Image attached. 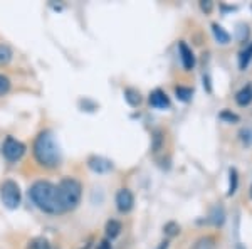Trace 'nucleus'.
<instances>
[{
	"mask_svg": "<svg viewBox=\"0 0 252 249\" xmlns=\"http://www.w3.org/2000/svg\"><path fill=\"white\" fill-rule=\"evenodd\" d=\"M29 197L39 211L46 212V214H63L58 185L54 183L47 180L34 182L29 189Z\"/></svg>",
	"mask_w": 252,
	"mask_h": 249,
	"instance_id": "1",
	"label": "nucleus"
},
{
	"mask_svg": "<svg viewBox=\"0 0 252 249\" xmlns=\"http://www.w3.org/2000/svg\"><path fill=\"white\" fill-rule=\"evenodd\" d=\"M32 152H34L35 162L39 163L44 169H56L61 163V153L59 146L56 145V140L52 137L51 132H40L34 140V146H32Z\"/></svg>",
	"mask_w": 252,
	"mask_h": 249,
	"instance_id": "2",
	"label": "nucleus"
},
{
	"mask_svg": "<svg viewBox=\"0 0 252 249\" xmlns=\"http://www.w3.org/2000/svg\"><path fill=\"white\" fill-rule=\"evenodd\" d=\"M58 194L63 212L74 211L81 202V195H83V185L78 178L66 177L58 183Z\"/></svg>",
	"mask_w": 252,
	"mask_h": 249,
	"instance_id": "3",
	"label": "nucleus"
},
{
	"mask_svg": "<svg viewBox=\"0 0 252 249\" xmlns=\"http://www.w3.org/2000/svg\"><path fill=\"white\" fill-rule=\"evenodd\" d=\"M0 197L7 209H17L20 206V187L14 180H3L0 185Z\"/></svg>",
	"mask_w": 252,
	"mask_h": 249,
	"instance_id": "4",
	"label": "nucleus"
},
{
	"mask_svg": "<svg viewBox=\"0 0 252 249\" xmlns=\"http://www.w3.org/2000/svg\"><path fill=\"white\" fill-rule=\"evenodd\" d=\"M26 153V145L22 142L15 140L14 137H7L5 142L2 145V155L7 158L9 162H17L24 157Z\"/></svg>",
	"mask_w": 252,
	"mask_h": 249,
	"instance_id": "5",
	"label": "nucleus"
},
{
	"mask_svg": "<svg viewBox=\"0 0 252 249\" xmlns=\"http://www.w3.org/2000/svg\"><path fill=\"white\" fill-rule=\"evenodd\" d=\"M135 206V197L129 189H120L116 194V207L120 212H129Z\"/></svg>",
	"mask_w": 252,
	"mask_h": 249,
	"instance_id": "6",
	"label": "nucleus"
},
{
	"mask_svg": "<svg viewBox=\"0 0 252 249\" xmlns=\"http://www.w3.org/2000/svg\"><path fill=\"white\" fill-rule=\"evenodd\" d=\"M88 167L96 174H106L113 169V163L103 157H91L88 160Z\"/></svg>",
	"mask_w": 252,
	"mask_h": 249,
	"instance_id": "7",
	"label": "nucleus"
},
{
	"mask_svg": "<svg viewBox=\"0 0 252 249\" xmlns=\"http://www.w3.org/2000/svg\"><path fill=\"white\" fill-rule=\"evenodd\" d=\"M150 105L157 109H166V108H170V100L165 91L155 89V91L150 93Z\"/></svg>",
	"mask_w": 252,
	"mask_h": 249,
	"instance_id": "8",
	"label": "nucleus"
},
{
	"mask_svg": "<svg viewBox=\"0 0 252 249\" xmlns=\"http://www.w3.org/2000/svg\"><path fill=\"white\" fill-rule=\"evenodd\" d=\"M178 51H180V59H182V64L187 71H192L195 68V56L192 52V49L187 46L185 42H180L178 44Z\"/></svg>",
	"mask_w": 252,
	"mask_h": 249,
	"instance_id": "9",
	"label": "nucleus"
},
{
	"mask_svg": "<svg viewBox=\"0 0 252 249\" xmlns=\"http://www.w3.org/2000/svg\"><path fill=\"white\" fill-rule=\"evenodd\" d=\"M210 222L214 226H222L225 222V209H223V206L217 204V206L212 207V211H210Z\"/></svg>",
	"mask_w": 252,
	"mask_h": 249,
	"instance_id": "10",
	"label": "nucleus"
},
{
	"mask_svg": "<svg viewBox=\"0 0 252 249\" xmlns=\"http://www.w3.org/2000/svg\"><path fill=\"white\" fill-rule=\"evenodd\" d=\"M235 101H237L239 106H247L252 103V86L251 84L244 86L241 91L235 95Z\"/></svg>",
	"mask_w": 252,
	"mask_h": 249,
	"instance_id": "11",
	"label": "nucleus"
},
{
	"mask_svg": "<svg viewBox=\"0 0 252 249\" xmlns=\"http://www.w3.org/2000/svg\"><path fill=\"white\" fill-rule=\"evenodd\" d=\"M212 32H214V37L217 39L219 44H229L230 42V34L223 29L222 26H219V24H212Z\"/></svg>",
	"mask_w": 252,
	"mask_h": 249,
	"instance_id": "12",
	"label": "nucleus"
},
{
	"mask_svg": "<svg viewBox=\"0 0 252 249\" xmlns=\"http://www.w3.org/2000/svg\"><path fill=\"white\" fill-rule=\"evenodd\" d=\"M104 231H106V236H108V238L115 239L116 236H120V232H121V222H120V220H116V219L108 220V222H106V227H104Z\"/></svg>",
	"mask_w": 252,
	"mask_h": 249,
	"instance_id": "13",
	"label": "nucleus"
},
{
	"mask_svg": "<svg viewBox=\"0 0 252 249\" xmlns=\"http://www.w3.org/2000/svg\"><path fill=\"white\" fill-rule=\"evenodd\" d=\"M26 249H54L46 238H34L27 243Z\"/></svg>",
	"mask_w": 252,
	"mask_h": 249,
	"instance_id": "14",
	"label": "nucleus"
},
{
	"mask_svg": "<svg viewBox=\"0 0 252 249\" xmlns=\"http://www.w3.org/2000/svg\"><path fill=\"white\" fill-rule=\"evenodd\" d=\"M251 61H252V42H251V46L244 49L241 52V56H239V68H241L242 71H246Z\"/></svg>",
	"mask_w": 252,
	"mask_h": 249,
	"instance_id": "15",
	"label": "nucleus"
},
{
	"mask_svg": "<svg viewBox=\"0 0 252 249\" xmlns=\"http://www.w3.org/2000/svg\"><path fill=\"white\" fill-rule=\"evenodd\" d=\"M175 95H177V98H178L180 101H184V103H187V101L192 100L193 89H192V88H187V86H177V88H175Z\"/></svg>",
	"mask_w": 252,
	"mask_h": 249,
	"instance_id": "16",
	"label": "nucleus"
},
{
	"mask_svg": "<svg viewBox=\"0 0 252 249\" xmlns=\"http://www.w3.org/2000/svg\"><path fill=\"white\" fill-rule=\"evenodd\" d=\"M193 249H215V239L212 236H204L193 244Z\"/></svg>",
	"mask_w": 252,
	"mask_h": 249,
	"instance_id": "17",
	"label": "nucleus"
},
{
	"mask_svg": "<svg viewBox=\"0 0 252 249\" xmlns=\"http://www.w3.org/2000/svg\"><path fill=\"white\" fill-rule=\"evenodd\" d=\"M239 185V174L235 169L229 170V190H227V195H234L235 190H237Z\"/></svg>",
	"mask_w": 252,
	"mask_h": 249,
	"instance_id": "18",
	"label": "nucleus"
},
{
	"mask_svg": "<svg viewBox=\"0 0 252 249\" xmlns=\"http://www.w3.org/2000/svg\"><path fill=\"white\" fill-rule=\"evenodd\" d=\"M125 100L128 101L131 106H138L141 103V96H140V93L136 91V89H131V88H128V89H125Z\"/></svg>",
	"mask_w": 252,
	"mask_h": 249,
	"instance_id": "19",
	"label": "nucleus"
},
{
	"mask_svg": "<svg viewBox=\"0 0 252 249\" xmlns=\"http://www.w3.org/2000/svg\"><path fill=\"white\" fill-rule=\"evenodd\" d=\"M12 61V49L7 44H0V66H5Z\"/></svg>",
	"mask_w": 252,
	"mask_h": 249,
	"instance_id": "20",
	"label": "nucleus"
},
{
	"mask_svg": "<svg viewBox=\"0 0 252 249\" xmlns=\"http://www.w3.org/2000/svg\"><path fill=\"white\" fill-rule=\"evenodd\" d=\"M9 89H10V79L7 76L0 74V96L7 95V93H9Z\"/></svg>",
	"mask_w": 252,
	"mask_h": 249,
	"instance_id": "21",
	"label": "nucleus"
},
{
	"mask_svg": "<svg viewBox=\"0 0 252 249\" xmlns=\"http://www.w3.org/2000/svg\"><path fill=\"white\" fill-rule=\"evenodd\" d=\"M163 231H165V234L166 236H177L178 234V231H180V227H178V224L177 222H168V224H165V227H163Z\"/></svg>",
	"mask_w": 252,
	"mask_h": 249,
	"instance_id": "22",
	"label": "nucleus"
},
{
	"mask_svg": "<svg viewBox=\"0 0 252 249\" xmlns=\"http://www.w3.org/2000/svg\"><path fill=\"white\" fill-rule=\"evenodd\" d=\"M220 118H222V120H227L229 123H237V121H239V116L234 115V113H230V111H222Z\"/></svg>",
	"mask_w": 252,
	"mask_h": 249,
	"instance_id": "23",
	"label": "nucleus"
},
{
	"mask_svg": "<svg viewBox=\"0 0 252 249\" xmlns=\"http://www.w3.org/2000/svg\"><path fill=\"white\" fill-rule=\"evenodd\" d=\"M161 142H163L161 132H155V137H153V152H158V150H160Z\"/></svg>",
	"mask_w": 252,
	"mask_h": 249,
	"instance_id": "24",
	"label": "nucleus"
},
{
	"mask_svg": "<svg viewBox=\"0 0 252 249\" xmlns=\"http://www.w3.org/2000/svg\"><path fill=\"white\" fill-rule=\"evenodd\" d=\"M247 36H249V27L241 24V26H239V40L244 42V40L247 39Z\"/></svg>",
	"mask_w": 252,
	"mask_h": 249,
	"instance_id": "25",
	"label": "nucleus"
},
{
	"mask_svg": "<svg viewBox=\"0 0 252 249\" xmlns=\"http://www.w3.org/2000/svg\"><path fill=\"white\" fill-rule=\"evenodd\" d=\"M212 7H214V2H210V0H204V2H200V9L204 12H207V14L212 12Z\"/></svg>",
	"mask_w": 252,
	"mask_h": 249,
	"instance_id": "26",
	"label": "nucleus"
},
{
	"mask_svg": "<svg viewBox=\"0 0 252 249\" xmlns=\"http://www.w3.org/2000/svg\"><path fill=\"white\" fill-rule=\"evenodd\" d=\"M96 249H113V248H111V244H109V241H101Z\"/></svg>",
	"mask_w": 252,
	"mask_h": 249,
	"instance_id": "27",
	"label": "nucleus"
},
{
	"mask_svg": "<svg viewBox=\"0 0 252 249\" xmlns=\"http://www.w3.org/2000/svg\"><path fill=\"white\" fill-rule=\"evenodd\" d=\"M241 135H242V142H244V143H249V140H251V137H249V130H242Z\"/></svg>",
	"mask_w": 252,
	"mask_h": 249,
	"instance_id": "28",
	"label": "nucleus"
},
{
	"mask_svg": "<svg viewBox=\"0 0 252 249\" xmlns=\"http://www.w3.org/2000/svg\"><path fill=\"white\" fill-rule=\"evenodd\" d=\"M158 249H168V241H163V243H161V246Z\"/></svg>",
	"mask_w": 252,
	"mask_h": 249,
	"instance_id": "29",
	"label": "nucleus"
},
{
	"mask_svg": "<svg viewBox=\"0 0 252 249\" xmlns=\"http://www.w3.org/2000/svg\"><path fill=\"white\" fill-rule=\"evenodd\" d=\"M235 249H246V246H244V244H237V248Z\"/></svg>",
	"mask_w": 252,
	"mask_h": 249,
	"instance_id": "30",
	"label": "nucleus"
},
{
	"mask_svg": "<svg viewBox=\"0 0 252 249\" xmlns=\"http://www.w3.org/2000/svg\"><path fill=\"white\" fill-rule=\"evenodd\" d=\"M251 199H252V185H251Z\"/></svg>",
	"mask_w": 252,
	"mask_h": 249,
	"instance_id": "31",
	"label": "nucleus"
}]
</instances>
